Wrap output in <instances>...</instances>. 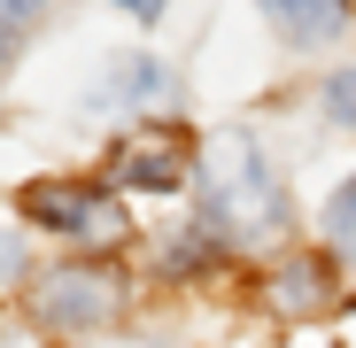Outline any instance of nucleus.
<instances>
[{
    "instance_id": "7",
    "label": "nucleus",
    "mask_w": 356,
    "mask_h": 348,
    "mask_svg": "<svg viewBox=\"0 0 356 348\" xmlns=\"http://www.w3.org/2000/svg\"><path fill=\"white\" fill-rule=\"evenodd\" d=\"M116 93H124V101H140V108H163V101H170V70H163V63H140V54H132V63H116Z\"/></svg>"
},
{
    "instance_id": "2",
    "label": "nucleus",
    "mask_w": 356,
    "mask_h": 348,
    "mask_svg": "<svg viewBox=\"0 0 356 348\" xmlns=\"http://www.w3.org/2000/svg\"><path fill=\"white\" fill-rule=\"evenodd\" d=\"M116 302H124V286H116V271H101V263L47 271V279L31 286V317H39V325H63V333H78V325H108Z\"/></svg>"
},
{
    "instance_id": "8",
    "label": "nucleus",
    "mask_w": 356,
    "mask_h": 348,
    "mask_svg": "<svg viewBox=\"0 0 356 348\" xmlns=\"http://www.w3.org/2000/svg\"><path fill=\"white\" fill-rule=\"evenodd\" d=\"M325 224H333V240H341V248H356V179H348V186L333 194V209H325Z\"/></svg>"
},
{
    "instance_id": "9",
    "label": "nucleus",
    "mask_w": 356,
    "mask_h": 348,
    "mask_svg": "<svg viewBox=\"0 0 356 348\" xmlns=\"http://www.w3.org/2000/svg\"><path fill=\"white\" fill-rule=\"evenodd\" d=\"M47 8V0H0V47H16L24 31H31V16Z\"/></svg>"
},
{
    "instance_id": "4",
    "label": "nucleus",
    "mask_w": 356,
    "mask_h": 348,
    "mask_svg": "<svg viewBox=\"0 0 356 348\" xmlns=\"http://www.w3.org/2000/svg\"><path fill=\"white\" fill-rule=\"evenodd\" d=\"M264 302H271L279 317H325V310L341 302V279H333L325 256H286V263L264 279Z\"/></svg>"
},
{
    "instance_id": "6",
    "label": "nucleus",
    "mask_w": 356,
    "mask_h": 348,
    "mask_svg": "<svg viewBox=\"0 0 356 348\" xmlns=\"http://www.w3.org/2000/svg\"><path fill=\"white\" fill-rule=\"evenodd\" d=\"M264 8H271V24L286 39H333L341 16H348V0H264Z\"/></svg>"
},
{
    "instance_id": "10",
    "label": "nucleus",
    "mask_w": 356,
    "mask_h": 348,
    "mask_svg": "<svg viewBox=\"0 0 356 348\" xmlns=\"http://www.w3.org/2000/svg\"><path fill=\"white\" fill-rule=\"evenodd\" d=\"M325 108L341 116V124H356V70H341V78L325 85Z\"/></svg>"
},
{
    "instance_id": "5",
    "label": "nucleus",
    "mask_w": 356,
    "mask_h": 348,
    "mask_svg": "<svg viewBox=\"0 0 356 348\" xmlns=\"http://www.w3.org/2000/svg\"><path fill=\"white\" fill-rule=\"evenodd\" d=\"M116 179L147 186V194L178 186V179H186V140H178V132H132L124 147H116Z\"/></svg>"
},
{
    "instance_id": "3",
    "label": "nucleus",
    "mask_w": 356,
    "mask_h": 348,
    "mask_svg": "<svg viewBox=\"0 0 356 348\" xmlns=\"http://www.w3.org/2000/svg\"><path fill=\"white\" fill-rule=\"evenodd\" d=\"M24 217L63 232V240H116L124 232V217H116V201L101 186H78V179H39L24 186Z\"/></svg>"
},
{
    "instance_id": "12",
    "label": "nucleus",
    "mask_w": 356,
    "mask_h": 348,
    "mask_svg": "<svg viewBox=\"0 0 356 348\" xmlns=\"http://www.w3.org/2000/svg\"><path fill=\"white\" fill-rule=\"evenodd\" d=\"M0 271H16V240H0Z\"/></svg>"
},
{
    "instance_id": "11",
    "label": "nucleus",
    "mask_w": 356,
    "mask_h": 348,
    "mask_svg": "<svg viewBox=\"0 0 356 348\" xmlns=\"http://www.w3.org/2000/svg\"><path fill=\"white\" fill-rule=\"evenodd\" d=\"M116 8H132V16H155V8H163V0H116Z\"/></svg>"
},
{
    "instance_id": "1",
    "label": "nucleus",
    "mask_w": 356,
    "mask_h": 348,
    "mask_svg": "<svg viewBox=\"0 0 356 348\" xmlns=\"http://www.w3.org/2000/svg\"><path fill=\"white\" fill-rule=\"evenodd\" d=\"M202 209L225 240H271L286 224V194L248 140H209L202 147Z\"/></svg>"
}]
</instances>
